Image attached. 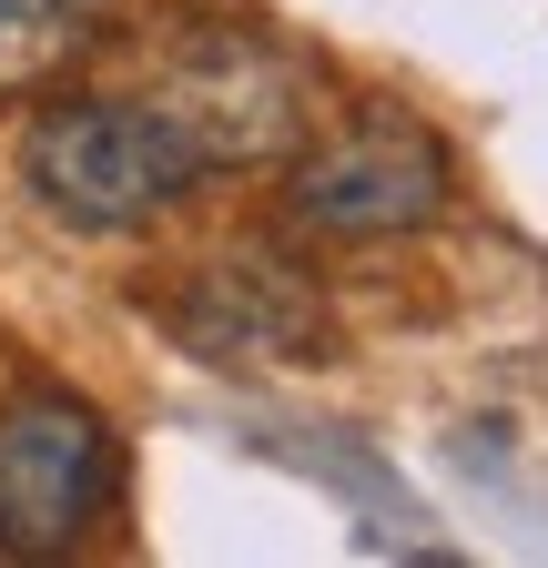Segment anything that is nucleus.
<instances>
[{"mask_svg": "<svg viewBox=\"0 0 548 568\" xmlns=\"http://www.w3.org/2000/svg\"><path fill=\"white\" fill-rule=\"evenodd\" d=\"M21 183L72 234H143L203 183V163L153 102H51L21 142Z\"/></svg>", "mask_w": 548, "mask_h": 568, "instance_id": "obj_1", "label": "nucleus"}, {"mask_svg": "<svg viewBox=\"0 0 548 568\" xmlns=\"http://www.w3.org/2000/svg\"><path fill=\"white\" fill-rule=\"evenodd\" d=\"M285 213L315 234V244H386V234H417L447 213L457 193V163L447 142L417 122V112H356L335 132H305L285 153Z\"/></svg>", "mask_w": 548, "mask_h": 568, "instance_id": "obj_2", "label": "nucleus"}, {"mask_svg": "<svg viewBox=\"0 0 548 568\" xmlns=\"http://www.w3.org/2000/svg\"><path fill=\"white\" fill-rule=\"evenodd\" d=\"M112 426L72 386H31L0 406V548L21 558H72L92 518L112 508Z\"/></svg>", "mask_w": 548, "mask_h": 568, "instance_id": "obj_3", "label": "nucleus"}, {"mask_svg": "<svg viewBox=\"0 0 548 568\" xmlns=\"http://www.w3.org/2000/svg\"><path fill=\"white\" fill-rule=\"evenodd\" d=\"M153 112L193 142L203 173H254V163H285L315 132V82L254 31H203L173 61V82L153 92Z\"/></svg>", "mask_w": 548, "mask_h": 568, "instance_id": "obj_4", "label": "nucleus"}, {"mask_svg": "<svg viewBox=\"0 0 548 568\" xmlns=\"http://www.w3.org/2000/svg\"><path fill=\"white\" fill-rule=\"evenodd\" d=\"M163 325L203 355V366H295V355L325 345V305H315V284L285 264V254H214V264H193L183 274V295L163 305Z\"/></svg>", "mask_w": 548, "mask_h": 568, "instance_id": "obj_5", "label": "nucleus"}, {"mask_svg": "<svg viewBox=\"0 0 548 568\" xmlns=\"http://www.w3.org/2000/svg\"><path fill=\"white\" fill-rule=\"evenodd\" d=\"M102 21V0H0V102L41 92Z\"/></svg>", "mask_w": 548, "mask_h": 568, "instance_id": "obj_6", "label": "nucleus"}]
</instances>
